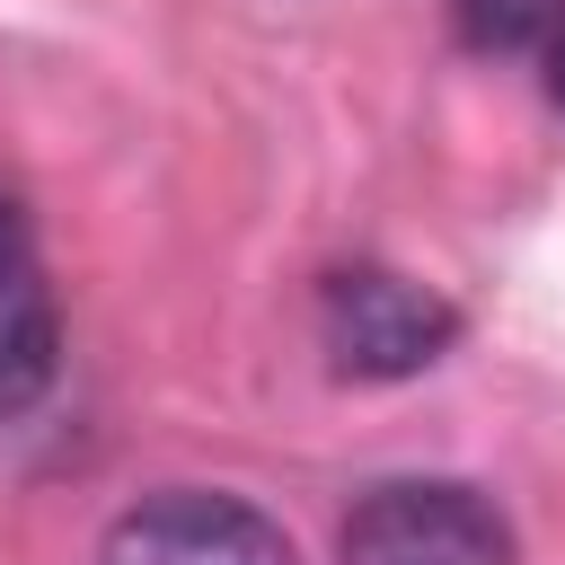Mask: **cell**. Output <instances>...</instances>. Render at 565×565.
I'll return each instance as SVG.
<instances>
[{
    "label": "cell",
    "mask_w": 565,
    "mask_h": 565,
    "mask_svg": "<svg viewBox=\"0 0 565 565\" xmlns=\"http://www.w3.org/2000/svg\"><path fill=\"white\" fill-rule=\"evenodd\" d=\"M335 565H521V547H512V521L486 486L388 477L344 512Z\"/></svg>",
    "instance_id": "1"
},
{
    "label": "cell",
    "mask_w": 565,
    "mask_h": 565,
    "mask_svg": "<svg viewBox=\"0 0 565 565\" xmlns=\"http://www.w3.org/2000/svg\"><path fill=\"white\" fill-rule=\"evenodd\" d=\"M318 335L344 380H415L450 353L459 309L388 265H335L318 282Z\"/></svg>",
    "instance_id": "2"
},
{
    "label": "cell",
    "mask_w": 565,
    "mask_h": 565,
    "mask_svg": "<svg viewBox=\"0 0 565 565\" xmlns=\"http://www.w3.org/2000/svg\"><path fill=\"white\" fill-rule=\"evenodd\" d=\"M97 565H300L282 521L221 486H168L106 521Z\"/></svg>",
    "instance_id": "3"
},
{
    "label": "cell",
    "mask_w": 565,
    "mask_h": 565,
    "mask_svg": "<svg viewBox=\"0 0 565 565\" xmlns=\"http://www.w3.org/2000/svg\"><path fill=\"white\" fill-rule=\"evenodd\" d=\"M53 353H62V318H53L35 230L18 203H0V424L53 388Z\"/></svg>",
    "instance_id": "4"
},
{
    "label": "cell",
    "mask_w": 565,
    "mask_h": 565,
    "mask_svg": "<svg viewBox=\"0 0 565 565\" xmlns=\"http://www.w3.org/2000/svg\"><path fill=\"white\" fill-rule=\"evenodd\" d=\"M450 26L468 53H547L565 26V0H450Z\"/></svg>",
    "instance_id": "5"
},
{
    "label": "cell",
    "mask_w": 565,
    "mask_h": 565,
    "mask_svg": "<svg viewBox=\"0 0 565 565\" xmlns=\"http://www.w3.org/2000/svg\"><path fill=\"white\" fill-rule=\"evenodd\" d=\"M547 97L565 106V26H556V44H547Z\"/></svg>",
    "instance_id": "6"
}]
</instances>
